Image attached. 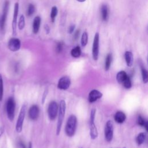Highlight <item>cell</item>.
<instances>
[{
  "mask_svg": "<svg viewBox=\"0 0 148 148\" xmlns=\"http://www.w3.org/2000/svg\"><path fill=\"white\" fill-rule=\"evenodd\" d=\"M76 125L77 118L75 115L72 114L68 117L65 126V133L67 136L71 137L75 134Z\"/></svg>",
  "mask_w": 148,
  "mask_h": 148,
  "instance_id": "obj_1",
  "label": "cell"
},
{
  "mask_svg": "<svg viewBox=\"0 0 148 148\" xmlns=\"http://www.w3.org/2000/svg\"><path fill=\"white\" fill-rule=\"evenodd\" d=\"M66 110V103L65 101L61 100L60 102L59 108H58V121L57 124L56 134L57 135H58L61 131V128L62 127V122L64 120L65 113Z\"/></svg>",
  "mask_w": 148,
  "mask_h": 148,
  "instance_id": "obj_2",
  "label": "cell"
},
{
  "mask_svg": "<svg viewBox=\"0 0 148 148\" xmlns=\"http://www.w3.org/2000/svg\"><path fill=\"white\" fill-rule=\"evenodd\" d=\"M95 109H92L90 113V136L92 139H95L98 136V131L96 128V126L94 123L95 121Z\"/></svg>",
  "mask_w": 148,
  "mask_h": 148,
  "instance_id": "obj_3",
  "label": "cell"
},
{
  "mask_svg": "<svg viewBox=\"0 0 148 148\" xmlns=\"http://www.w3.org/2000/svg\"><path fill=\"white\" fill-rule=\"evenodd\" d=\"M25 113H26V106L25 105H23L21 108V110L17 120L16 125V130L17 132H21L22 131L23 122L25 116Z\"/></svg>",
  "mask_w": 148,
  "mask_h": 148,
  "instance_id": "obj_4",
  "label": "cell"
},
{
  "mask_svg": "<svg viewBox=\"0 0 148 148\" xmlns=\"http://www.w3.org/2000/svg\"><path fill=\"white\" fill-rule=\"evenodd\" d=\"M15 102L13 98L10 97L8 99L6 102V113L8 119L12 121L14 117Z\"/></svg>",
  "mask_w": 148,
  "mask_h": 148,
  "instance_id": "obj_5",
  "label": "cell"
},
{
  "mask_svg": "<svg viewBox=\"0 0 148 148\" xmlns=\"http://www.w3.org/2000/svg\"><path fill=\"white\" fill-rule=\"evenodd\" d=\"M58 111V106L56 102L51 101L48 106L47 113L48 116L51 120H53L56 119Z\"/></svg>",
  "mask_w": 148,
  "mask_h": 148,
  "instance_id": "obj_6",
  "label": "cell"
},
{
  "mask_svg": "<svg viewBox=\"0 0 148 148\" xmlns=\"http://www.w3.org/2000/svg\"><path fill=\"white\" fill-rule=\"evenodd\" d=\"M113 123L111 120H108L105 127V137L108 142H110L113 136Z\"/></svg>",
  "mask_w": 148,
  "mask_h": 148,
  "instance_id": "obj_7",
  "label": "cell"
},
{
  "mask_svg": "<svg viewBox=\"0 0 148 148\" xmlns=\"http://www.w3.org/2000/svg\"><path fill=\"white\" fill-rule=\"evenodd\" d=\"M99 34L97 32L95 34L94 42L92 44V58L95 61H97L99 55Z\"/></svg>",
  "mask_w": 148,
  "mask_h": 148,
  "instance_id": "obj_8",
  "label": "cell"
},
{
  "mask_svg": "<svg viewBox=\"0 0 148 148\" xmlns=\"http://www.w3.org/2000/svg\"><path fill=\"white\" fill-rule=\"evenodd\" d=\"M8 46L9 49L12 51H18L21 46V42L20 39L16 38H11L9 40Z\"/></svg>",
  "mask_w": 148,
  "mask_h": 148,
  "instance_id": "obj_9",
  "label": "cell"
},
{
  "mask_svg": "<svg viewBox=\"0 0 148 148\" xmlns=\"http://www.w3.org/2000/svg\"><path fill=\"white\" fill-rule=\"evenodd\" d=\"M71 85V79L68 76H62L58 82V88L60 90H67Z\"/></svg>",
  "mask_w": 148,
  "mask_h": 148,
  "instance_id": "obj_10",
  "label": "cell"
},
{
  "mask_svg": "<svg viewBox=\"0 0 148 148\" xmlns=\"http://www.w3.org/2000/svg\"><path fill=\"white\" fill-rule=\"evenodd\" d=\"M18 8L19 5L18 3L16 2L14 4V12H13V20H12V31L13 34L15 35L16 33V27H17V16H18Z\"/></svg>",
  "mask_w": 148,
  "mask_h": 148,
  "instance_id": "obj_11",
  "label": "cell"
},
{
  "mask_svg": "<svg viewBox=\"0 0 148 148\" xmlns=\"http://www.w3.org/2000/svg\"><path fill=\"white\" fill-rule=\"evenodd\" d=\"M9 6V2L8 1H6L4 3L2 15L1 19V27L2 29H4V27L5 25V23H6V18H7Z\"/></svg>",
  "mask_w": 148,
  "mask_h": 148,
  "instance_id": "obj_12",
  "label": "cell"
},
{
  "mask_svg": "<svg viewBox=\"0 0 148 148\" xmlns=\"http://www.w3.org/2000/svg\"><path fill=\"white\" fill-rule=\"evenodd\" d=\"M102 97V94L99 91L97 90H92L89 93L88 99L90 102H94Z\"/></svg>",
  "mask_w": 148,
  "mask_h": 148,
  "instance_id": "obj_13",
  "label": "cell"
},
{
  "mask_svg": "<svg viewBox=\"0 0 148 148\" xmlns=\"http://www.w3.org/2000/svg\"><path fill=\"white\" fill-rule=\"evenodd\" d=\"M39 114V109L38 106L34 105H32L29 109L28 116L29 117L33 120H35L38 119Z\"/></svg>",
  "mask_w": 148,
  "mask_h": 148,
  "instance_id": "obj_14",
  "label": "cell"
},
{
  "mask_svg": "<svg viewBox=\"0 0 148 148\" xmlns=\"http://www.w3.org/2000/svg\"><path fill=\"white\" fill-rule=\"evenodd\" d=\"M114 119L116 122L119 124H121L125 120L126 116L124 112L121 111H118L115 113Z\"/></svg>",
  "mask_w": 148,
  "mask_h": 148,
  "instance_id": "obj_15",
  "label": "cell"
},
{
  "mask_svg": "<svg viewBox=\"0 0 148 148\" xmlns=\"http://www.w3.org/2000/svg\"><path fill=\"white\" fill-rule=\"evenodd\" d=\"M40 21L41 19L39 16H36L35 17L32 25V30L34 34H37L38 32L40 25Z\"/></svg>",
  "mask_w": 148,
  "mask_h": 148,
  "instance_id": "obj_16",
  "label": "cell"
},
{
  "mask_svg": "<svg viewBox=\"0 0 148 148\" xmlns=\"http://www.w3.org/2000/svg\"><path fill=\"white\" fill-rule=\"evenodd\" d=\"M128 77V75L126 73V72L124 71H119L116 75V79L118 83L120 84H122L124 80Z\"/></svg>",
  "mask_w": 148,
  "mask_h": 148,
  "instance_id": "obj_17",
  "label": "cell"
},
{
  "mask_svg": "<svg viewBox=\"0 0 148 148\" xmlns=\"http://www.w3.org/2000/svg\"><path fill=\"white\" fill-rule=\"evenodd\" d=\"M124 57L126 61V64L128 66H131L133 64V54L130 51H125L124 54Z\"/></svg>",
  "mask_w": 148,
  "mask_h": 148,
  "instance_id": "obj_18",
  "label": "cell"
},
{
  "mask_svg": "<svg viewBox=\"0 0 148 148\" xmlns=\"http://www.w3.org/2000/svg\"><path fill=\"white\" fill-rule=\"evenodd\" d=\"M108 13H109V11H108V6L105 5H103L101 8V14L102 19L103 21H106L108 19Z\"/></svg>",
  "mask_w": 148,
  "mask_h": 148,
  "instance_id": "obj_19",
  "label": "cell"
},
{
  "mask_svg": "<svg viewBox=\"0 0 148 148\" xmlns=\"http://www.w3.org/2000/svg\"><path fill=\"white\" fill-rule=\"evenodd\" d=\"M71 56L74 58H77L81 55V49L79 46H76L72 49L71 51Z\"/></svg>",
  "mask_w": 148,
  "mask_h": 148,
  "instance_id": "obj_20",
  "label": "cell"
},
{
  "mask_svg": "<svg viewBox=\"0 0 148 148\" xmlns=\"http://www.w3.org/2000/svg\"><path fill=\"white\" fill-rule=\"evenodd\" d=\"M145 138H146V134L144 132H140L139 133L136 138V143L138 145H142L145 140Z\"/></svg>",
  "mask_w": 148,
  "mask_h": 148,
  "instance_id": "obj_21",
  "label": "cell"
},
{
  "mask_svg": "<svg viewBox=\"0 0 148 148\" xmlns=\"http://www.w3.org/2000/svg\"><path fill=\"white\" fill-rule=\"evenodd\" d=\"M112 62V54H108L105 58V69L106 71H108L110 68V64Z\"/></svg>",
  "mask_w": 148,
  "mask_h": 148,
  "instance_id": "obj_22",
  "label": "cell"
},
{
  "mask_svg": "<svg viewBox=\"0 0 148 148\" xmlns=\"http://www.w3.org/2000/svg\"><path fill=\"white\" fill-rule=\"evenodd\" d=\"M58 13V9L56 6H53L51 8V13H50V18L52 22H54L55 20V18L57 16Z\"/></svg>",
  "mask_w": 148,
  "mask_h": 148,
  "instance_id": "obj_23",
  "label": "cell"
},
{
  "mask_svg": "<svg viewBox=\"0 0 148 148\" xmlns=\"http://www.w3.org/2000/svg\"><path fill=\"white\" fill-rule=\"evenodd\" d=\"M88 42V35L86 32H84L82 35L81 38V44L82 46L84 47L87 45Z\"/></svg>",
  "mask_w": 148,
  "mask_h": 148,
  "instance_id": "obj_24",
  "label": "cell"
},
{
  "mask_svg": "<svg viewBox=\"0 0 148 148\" xmlns=\"http://www.w3.org/2000/svg\"><path fill=\"white\" fill-rule=\"evenodd\" d=\"M24 27H25L24 16L23 15H21L19 18L18 23V27L20 30H21L24 28Z\"/></svg>",
  "mask_w": 148,
  "mask_h": 148,
  "instance_id": "obj_25",
  "label": "cell"
},
{
  "mask_svg": "<svg viewBox=\"0 0 148 148\" xmlns=\"http://www.w3.org/2000/svg\"><path fill=\"white\" fill-rule=\"evenodd\" d=\"M142 80L144 83H147L148 81V74L147 70L144 68H142Z\"/></svg>",
  "mask_w": 148,
  "mask_h": 148,
  "instance_id": "obj_26",
  "label": "cell"
},
{
  "mask_svg": "<svg viewBox=\"0 0 148 148\" xmlns=\"http://www.w3.org/2000/svg\"><path fill=\"white\" fill-rule=\"evenodd\" d=\"M35 10V8L34 5L32 4H29L28 5V9L27 10V15L28 16H32L34 13Z\"/></svg>",
  "mask_w": 148,
  "mask_h": 148,
  "instance_id": "obj_27",
  "label": "cell"
},
{
  "mask_svg": "<svg viewBox=\"0 0 148 148\" xmlns=\"http://www.w3.org/2000/svg\"><path fill=\"white\" fill-rule=\"evenodd\" d=\"M3 95V81L1 75H0V101H2Z\"/></svg>",
  "mask_w": 148,
  "mask_h": 148,
  "instance_id": "obj_28",
  "label": "cell"
},
{
  "mask_svg": "<svg viewBox=\"0 0 148 148\" xmlns=\"http://www.w3.org/2000/svg\"><path fill=\"white\" fill-rule=\"evenodd\" d=\"M123 86L126 88H130L131 87L132 84H131V79L130 78V77L128 76L125 80L124 82L122 83Z\"/></svg>",
  "mask_w": 148,
  "mask_h": 148,
  "instance_id": "obj_29",
  "label": "cell"
},
{
  "mask_svg": "<svg viewBox=\"0 0 148 148\" xmlns=\"http://www.w3.org/2000/svg\"><path fill=\"white\" fill-rule=\"evenodd\" d=\"M137 123L139 125L141 126H144V124L145 123V121L143 117L141 116H139L137 118Z\"/></svg>",
  "mask_w": 148,
  "mask_h": 148,
  "instance_id": "obj_30",
  "label": "cell"
},
{
  "mask_svg": "<svg viewBox=\"0 0 148 148\" xmlns=\"http://www.w3.org/2000/svg\"><path fill=\"white\" fill-rule=\"evenodd\" d=\"M62 47H63V43L62 42H58L57 45L56 46V50L57 53H60L62 50Z\"/></svg>",
  "mask_w": 148,
  "mask_h": 148,
  "instance_id": "obj_31",
  "label": "cell"
},
{
  "mask_svg": "<svg viewBox=\"0 0 148 148\" xmlns=\"http://www.w3.org/2000/svg\"><path fill=\"white\" fill-rule=\"evenodd\" d=\"M79 33H80V30H77L75 32V34H74V39H77V38H78V37H79Z\"/></svg>",
  "mask_w": 148,
  "mask_h": 148,
  "instance_id": "obj_32",
  "label": "cell"
},
{
  "mask_svg": "<svg viewBox=\"0 0 148 148\" xmlns=\"http://www.w3.org/2000/svg\"><path fill=\"white\" fill-rule=\"evenodd\" d=\"M74 29H75V25H71L69 27V29H68V32L71 34L74 31Z\"/></svg>",
  "mask_w": 148,
  "mask_h": 148,
  "instance_id": "obj_33",
  "label": "cell"
},
{
  "mask_svg": "<svg viewBox=\"0 0 148 148\" xmlns=\"http://www.w3.org/2000/svg\"><path fill=\"white\" fill-rule=\"evenodd\" d=\"M18 146L19 148H25V145L22 142H19V143H18Z\"/></svg>",
  "mask_w": 148,
  "mask_h": 148,
  "instance_id": "obj_34",
  "label": "cell"
},
{
  "mask_svg": "<svg viewBox=\"0 0 148 148\" xmlns=\"http://www.w3.org/2000/svg\"><path fill=\"white\" fill-rule=\"evenodd\" d=\"M3 131H4V128L3 127H1L0 128V137L1 136L2 134L3 133Z\"/></svg>",
  "mask_w": 148,
  "mask_h": 148,
  "instance_id": "obj_35",
  "label": "cell"
},
{
  "mask_svg": "<svg viewBox=\"0 0 148 148\" xmlns=\"http://www.w3.org/2000/svg\"><path fill=\"white\" fill-rule=\"evenodd\" d=\"M28 148H32V143H31V142H29V145H28Z\"/></svg>",
  "mask_w": 148,
  "mask_h": 148,
  "instance_id": "obj_36",
  "label": "cell"
},
{
  "mask_svg": "<svg viewBox=\"0 0 148 148\" xmlns=\"http://www.w3.org/2000/svg\"><path fill=\"white\" fill-rule=\"evenodd\" d=\"M77 1L80 2H84L86 0H77Z\"/></svg>",
  "mask_w": 148,
  "mask_h": 148,
  "instance_id": "obj_37",
  "label": "cell"
}]
</instances>
